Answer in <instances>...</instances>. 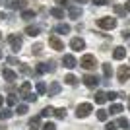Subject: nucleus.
I'll use <instances>...</instances> for the list:
<instances>
[{"instance_id":"nucleus-34","label":"nucleus","mask_w":130,"mask_h":130,"mask_svg":"<svg viewBox=\"0 0 130 130\" xmlns=\"http://www.w3.org/2000/svg\"><path fill=\"white\" fill-rule=\"evenodd\" d=\"M16 113L18 115H25L27 113V105H16Z\"/></svg>"},{"instance_id":"nucleus-30","label":"nucleus","mask_w":130,"mask_h":130,"mask_svg":"<svg viewBox=\"0 0 130 130\" xmlns=\"http://www.w3.org/2000/svg\"><path fill=\"white\" fill-rule=\"evenodd\" d=\"M103 74H105V78H111L113 76V68H111V64H103Z\"/></svg>"},{"instance_id":"nucleus-26","label":"nucleus","mask_w":130,"mask_h":130,"mask_svg":"<svg viewBox=\"0 0 130 130\" xmlns=\"http://www.w3.org/2000/svg\"><path fill=\"white\" fill-rule=\"evenodd\" d=\"M97 119L105 122V120L109 119V111H105V109H99V111H97Z\"/></svg>"},{"instance_id":"nucleus-1","label":"nucleus","mask_w":130,"mask_h":130,"mask_svg":"<svg viewBox=\"0 0 130 130\" xmlns=\"http://www.w3.org/2000/svg\"><path fill=\"white\" fill-rule=\"evenodd\" d=\"M80 66H82V68H86V70H93V68L97 66V60H95L93 54H84L82 60H80Z\"/></svg>"},{"instance_id":"nucleus-16","label":"nucleus","mask_w":130,"mask_h":130,"mask_svg":"<svg viewBox=\"0 0 130 130\" xmlns=\"http://www.w3.org/2000/svg\"><path fill=\"white\" fill-rule=\"evenodd\" d=\"M47 93H49V97H51V95H56V93H60V84H58V82H53Z\"/></svg>"},{"instance_id":"nucleus-22","label":"nucleus","mask_w":130,"mask_h":130,"mask_svg":"<svg viewBox=\"0 0 130 130\" xmlns=\"http://www.w3.org/2000/svg\"><path fill=\"white\" fill-rule=\"evenodd\" d=\"M35 72H37V74H45V72H49V64H43V62L35 64Z\"/></svg>"},{"instance_id":"nucleus-24","label":"nucleus","mask_w":130,"mask_h":130,"mask_svg":"<svg viewBox=\"0 0 130 130\" xmlns=\"http://www.w3.org/2000/svg\"><path fill=\"white\" fill-rule=\"evenodd\" d=\"M6 103L10 105V107H16V105H18V95H14V93H10V95L6 97Z\"/></svg>"},{"instance_id":"nucleus-8","label":"nucleus","mask_w":130,"mask_h":130,"mask_svg":"<svg viewBox=\"0 0 130 130\" xmlns=\"http://www.w3.org/2000/svg\"><path fill=\"white\" fill-rule=\"evenodd\" d=\"M126 80H130V66H120L119 68V82L124 84Z\"/></svg>"},{"instance_id":"nucleus-13","label":"nucleus","mask_w":130,"mask_h":130,"mask_svg":"<svg viewBox=\"0 0 130 130\" xmlns=\"http://www.w3.org/2000/svg\"><path fill=\"white\" fill-rule=\"evenodd\" d=\"M2 76H4V80L6 82H14L18 78V74L14 70H10V68H4V70H2Z\"/></svg>"},{"instance_id":"nucleus-29","label":"nucleus","mask_w":130,"mask_h":130,"mask_svg":"<svg viewBox=\"0 0 130 130\" xmlns=\"http://www.w3.org/2000/svg\"><path fill=\"white\" fill-rule=\"evenodd\" d=\"M37 93H41V95H43V93H47L49 91V89H47V86H45V82H37Z\"/></svg>"},{"instance_id":"nucleus-45","label":"nucleus","mask_w":130,"mask_h":130,"mask_svg":"<svg viewBox=\"0 0 130 130\" xmlns=\"http://www.w3.org/2000/svg\"><path fill=\"white\" fill-rule=\"evenodd\" d=\"M0 107H2V97H0Z\"/></svg>"},{"instance_id":"nucleus-36","label":"nucleus","mask_w":130,"mask_h":130,"mask_svg":"<svg viewBox=\"0 0 130 130\" xmlns=\"http://www.w3.org/2000/svg\"><path fill=\"white\" fill-rule=\"evenodd\" d=\"M117 97H119V93H115V91H109L107 93V99H109V101H115Z\"/></svg>"},{"instance_id":"nucleus-38","label":"nucleus","mask_w":130,"mask_h":130,"mask_svg":"<svg viewBox=\"0 0 130 130\" xmlns=\"http://www.w3.org/2000/svg\"><path fill=\"white\" fill-rule=\"evenodd\" d=\"M20 70H22L23 74H31V70L27 68V64H20Z\"/></svg>"},{"instance_id":"nucleus-5","label":"nucleus","mask_w":130,"mask_h":130,"mask_svg":"<svg viewBox=\"0 0 130 130\" xmlns=\"http://www.w3.org/2000/svg\"><path fill=\"white\" fill-rule=\"evenodd\" d=\"M49 45L53 47L54 51H64V41H60L56 35H51V37H49Z\"/></svg>"},{"instance_id":"nucleus-4","label":"nucleus","mask_w":130,"mask_h":130,"mask_svg":"<svg viewBox=\"0 0 130 130\" xmlns=\"http://www.w3.org/2000/svg\"><path fill=\"white\" fill-rule=\"evenodd\" d=\"M93 111V107H91V103H82V105H78V111H76V115L78 117H87V115Z\"/></svg>"},{"instance_id":"nucleus-6","label":"nucleus","mask_w":130,"mask_h":130,"mask_svg":"<svg viewBox=\"0 0 130 130\" xmlns=\"http://www.w3.org/2000/svg\"><path fill=\"white\" fill-rule=\"evenodd\" d=\"M25 4H27V0H10V2H6V6L10 10H25Z\"/></svg>"},{"instance_id":"nucleus-11","label":"nucleus","mask_w":130,"mask_h":130,"mask_svg":"<svg viewBox=\"0 0 130 130\" xmlns=\"http://www.w3.org/2000/svg\"><path fill=\"white\" fill-rule=\"evenodd\" d=\"M29 93H31V82H23V84H22V87H20V95H22V97L25 99L27 95H29Z\"/></svg>"},{"instance_id":"nucleus-23","label":"nucleus","mask_w":130,"mask_h":130,"mask_svg":"<svg viewBox=\"0 0 130 130\" xmlns=\"http://www.w3.org/2000/svg\"><path fill=\"white\" fill-rule=\"evenodd\" d=\"M22 20H27V22H29V20H35V12L33 10H23L22 12Z\"/></svg>"},{"instance_id":"nucleus-42","label":"nucleus","mask_w":130,"mask_h":130,"mask_svg":"<svg viewBox=\"0 0 130 130\" xmlns=\"http://www.w3.org/2000/svg\"><path fill=\"white\" fill-rule=\"evenodd\" d=\"M2 20H6V16H4V12H0V22H2Z\"/></svg>"},{"instance_id":"nucleus-10","label":"nucleus","mask_w":130,"mask_h":130,"mask_svg":"<svg viewBox=\"0 0 130 130\" xmlns=\"http://www.w3.org/2000/svg\"><path fill=\"white\" fill-rule=\"evenodd\" d=\"M62 64L66 66V68H76V58L72 56V54H64V58H62Z\"/></svg>"},{"instance_id":"nucleus-35","label":"nucleus","mask_w":130,"mask_h":130,"mask_svg":"<svg viewBox=\"0 0 130 130\" xmlns=\"http://www.w3.org/2000/svg\"><path fill=\"white\" fill-rule=\"evenodd\" d=\"M117 124H119L120 128H128V126H130V122H128L126 119H119V120H117Z\"/></svg>"},{"instance_id":"nucleus-15","label":"nucleus","mask_w":130,"mask_h":130,"mask_svg":"<svg viewBox=\"0 0 130 130\" xmlns=\"http://www.w3.org/2000/svg\"><path fill=\"white\" fill-rule=\"evenodd\" d=\"M54 31L62 33V35H68V33H70V25H68V23H58V25L54 27Z\"/></svg>"},{"instance_id":"nucleus-47","label":"nucleus","mask_w":130,"mask_h":130,"mask_svg":"<svg viewBox=\"0 0 130 130\" xmlns=\"http://www.w3.org/2000/svg\"><path fill=\"white\" fill-rule=\"evenodd\" d=\"M128 103H130V97H128Z\"/></svg>"},{"instance_id":"nucleus-14","label":"nucleus","mask_w":130,"mask_h":130,"mask_svg":"<svg viewBox=\"0 0 130 130\" xmlns=\"http://www.w3.org/2000/svg\"><path fill=\"white\" fill-rule=\"evenodd\" d=\"M113 56H115L117 60H122V58L126 56V49H124V47H117V49L113 51Z\"/></svg>"},{"instance_id":"nucleus-3","label":"nucleus","mask_w":130,"mask_h":130,"mask_svg":"<svg viewBox=\"0 0 130 130\" xmlns=\"http://www.w3.org/2000/svg\"><path fill=\"white\" fill-rule=\"evenodd\" d=\"M8 43L12 45V51H14V53H18V51L22 49V35H18V33L8 35Z\"/></svg>"},{"instance_id":"nucleus-40","label":"nucleus","mask_w":130,"mask_h":130,"mask_svg":"<svg viewBox=\"0 0 130 130\" xmlns=\"http://www.w3.org/2000/svg\"><path fill=\"white\" fill-rule=\"evenodd\" d=\"M93 4H95V6H105V4H107V0H93Z\"/></svg>"},{"instance_id":"nucleus-41","label":"nucleus","mask_w":130,"mask_h":130,"mask_svg":"<svg viewBox=\"0 0 130 130\" xmlns=\"http://www.w3.org/2000/svg\"><path fill=\"white\" fill-rule=\"evenodd\" d=\"M56 2H58L60 6H70V4H68V0H56Z\"/></svg>"},{"instance_id":"nucleus-18","label":"nucleus","mask_w":130,"mask_h":130,"mask_svg":"<svg viewBox=\"0 0 130 130\" xmlns=\"http://www.w3.org/2000/svg\"><path fill=\"white\" fill-rule=\"evenodd\" d=\"M29 126H31V130L33 128H35V130H37V128H43V126H41V117H33V119L29 120Z\"/></svg>"},{"instance_id":"nucleus-33","label":"nucleus","mask_w":130,"mask_h":130,"mask_svg":"<svg viewBox=\"0 0 130 130\" xmlns=\"http://www.w3.org/2000/svg\"><path fill=\"white\" fill-rule=\"evenodd\" d=\"M54 117H56V119H64L66 117V109L62 107V109H56V111H54Z\"/></svg>"},{"instance_id":"nucleus-12","label":"nucleus","mask_w":130,"mask_h":130,"mask_svg":"<svg viewBox=\"0 0 130 130\" xmlns=\"http://www.w3.org/2000/svg\"><path fill=\"white\" fill-rule=\"evenodd\" d=\"M68 16H70L72 18V20H78V18H80L82 16V10H80V8H78V6H68Z\"/></svg>"},{"instance_id":"nucleus-25","label":"nucleus","mask_w":130,"mask_h":130,"mask_svg":"<svg viewBox=\"0 0 130 130\" xmlns=\"http://www.w3.org/2000/svg\"><path fill=\"white\" fill-rule=\"evenodd\" d=\"M12 115H14V113H12L10 109H0V120H6V119H10Z\"/></svg>"},{"instance_id":"nucleus-32","label":"nucleus","mask_w":130,"mask_h":130,"mask_svg":"<svg viewBox=\"0 0 130 130\" xmlns=\"http://www.w3.org/2000/svg\"><path fill=\"white\" fill-rule=\"evenodd\" d=\"M64 82H66V84H68V86H74V84H76V76H74V74H68V76H66L64 78Z\"/></svg>"},{"instance_id":"nucleus-7","label":"nucleus","mask_w":130,"mask_h":130,"mask_svg":"<svg viewBox=\"0 0 130 130\" xmlns=\"http://www.w3.org/2000/svg\"><path fill=\"white\" fill-rule=\"evenodd\" d=\"M84 84H86L87 87H97L101 82H99L97 76H93V74H86V76H84Z\"/></svg>"},{"instance_id":"nucleus-2","label":"nucleus","mask_w":130,"mask_h":130,"mask_svg":"<svg viewBox=\"0 0 130 130\" xmlns=\"http://www.w3.org/2000/svg\"><path fill=\"white\" fill-rule=\"evenodd\" d=\"M97 25L101 27V29H115V27H117V20H115V18H99L97 20Z\"/></svg>"},{"instance_id":"nucleus-43","label":"nucleus","mask_w":130,"mask_h":130,"mask_svg":"<svg viewBox=\"0 0 130 130\" xmlns=\"http://www.w3.org/2000/svg\"><path fill=\"white\" fill-rule=\"evenodd\" d=\"M126 10L130 12V0H128V2H126Z\"/></svg>"},{"instance_id":"nucleus-39","label":"nucleus","mask_w":130,"mask_h":130,"mask_svg":"<svg viewBox=\"0 0 130 130\" xmlns=\"http://www.w3.org/2000/svg\"><path fill=\"white\" fill-rule=\"evenodd\" d=\"M117 126H119V124H115V122H107L105 130H117Z\"/></svg>"},{"instance_id":"nucleus-17","label":"nucleus","mask_w":130,"mask_h":130,"mask_svg":"<svg viewBox=\"0 0 130 130\" xmlns=\"http://www.w3.org/2000/svg\"><path fill=\"white\" fill-rule=\"evenodd\" d=\"M105 101H109V99H107V93H105V91H97V93H95V103L103 105Z\"/></svg>"},{"instance_id":"nucleus-46","label":"nucleus","mask_w":130,"mask_h":130,"mask_svg":"<svg viewBox=\"0 0 130 130\" xmlns=\"http://www.w3.org/2000/svg\"><path fill=\"white\" fill-rule=\"evenodd\" d=\"M0 58H2V51H0Z\"/></svg>"},{"instance_id":"nucleus-9","label":"nucleus","mask_w":130,"mask_h":130,"mask_svg":"<svg viewBox=\"0 0 130 130\" xmlns=\"http://www.w3.org/2000/svg\"><path fill=\"white\" fill-rule=\"evenodd\" d=\"M70 47H72L74 51H84V49H86V41H84V39H80V37H74V39L70 41Z\"/></svg>"},{"instance_id":"nucleus-31","label":"nucleus","mask_w":130,"mask_h":130,"mask_svg":"<svg viewBox=\"0 0 130 130\" xmlns=\"http://www.w3.org/2000/svg\"><path fill=\"white\" fill-rule=\"evenodd\" d=\"M54 111H56V109H53V107L49 105V107H45V109H43L41 117H51V115H54Z\"/></svg>"},{"instance_id":"nucleus-44","label":"nucleus","mask_w":130,"mask_h":130,"mask_svg":"<svg viewBox=\"0 0 130 130\" xmlns=\"http://www.w3.org/2000/svg\"><path fill=\"white\" fill-rule=\"evenodd\" d=\"M76 2H80V4H86V2H87V0H76Z\"/></svg>"},{"instance_id":"nucleus-21","label":"nucleus","mask_w":130,"mask_h":130,"mask_svg":"<svg viewBox=\"0 0 130 130\" xmlns=\"http://www.w3.org/2000/svg\"><path fill=\"white\" fill-rule=\"evenodd\" d=\"M31 53L35 54V56H41V54H43V45H41V43H35L31 47Z\"/></svg>"},{"instance_id":"nucleus-20","label":"nucleus","mask_w":130,"mask_h":130,"mask_svg":"<svg viewBox=\"0 0 130 130\" xmlns=\"http://www.w3.org/2000/svg\"><path fill=\"white\" fill-rule=\"evenodd\" d=\"M39 31H41V27H37V25H29V27H25V33L27 35H39Z\"/></svg>"},{"instance_id":"nucleus-19","label":"nucleus","mask_w":130,"mask_h":130,"mask_svg":"<svg viewBox=\"0 0 130 130\" xmlns=\"http://www.w3.org/2000/svg\"><path fill=\"white\" fill-rule=\"evenodd\" d=\"M51 16L62 20V18H64V10H62V8H51Z\"/></svg>"},{"instance_id":"nucleus-27","label":"nucleus","mask_w":130,"mask_h":130,"mask_svg":"<svg viewBox=\"0 0 130 130\" xmlns=\"http://www.w3.org/2000/svg\"><path fill=\"white\" fill-rule=\"evenodd\" d=\"M113 10H115V14H117V16H124V14H126V8H124V6H120V4H115Z\"/></svg>"},{"instance_id":"nucleus-28","label":"nucleus","mask_w":130,"mask_h":130,"mask_svg":"<svg viewBox=\"0 0 130 130\" xmlns=\"http://www.w3.org/2000/svg\"><path fill=\"white\" fill-rule=\"evenodd\" d=\"M111 115H119V113H122V105H119V103H115V105H111V111H109Z\"/></svg>"},{"instance_id":"nucleus-37","label":"nucleus","mask_w":130,"mask_h":130,"mask_svg":"<svg viewBox=\"0 0 130 130\" xmlns=\"http://www.w3.org/2000/svg\"><path fill=\"white\" fill-rule=\"evenodd\" d=\"M43 130H56V126L53 122H47V124H43Z\"/></svg>"},{"instance_id":"nucleus-48","label":"nucleus","mask_w":130,"mask_h":130,"mask_svg":"<svg viewBox=\"0 0 130 130\" xmlns=\"http://www.w3.org/2000/svg\"><path fill=\"white\" fill-rule=\"evenodd\" d=\"M0 4H2V0H0Z\"/></svg>"}]
</instances>
